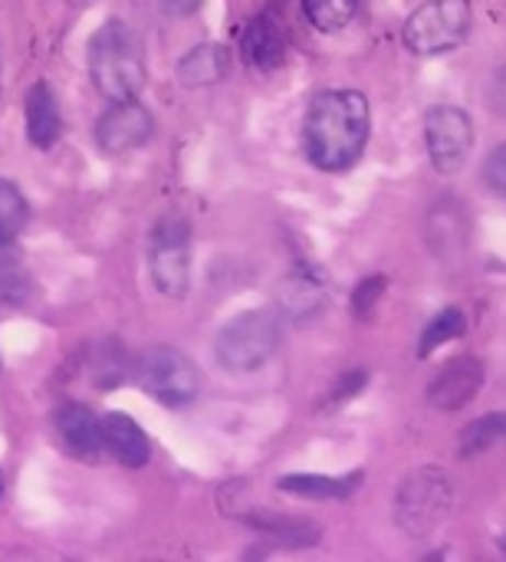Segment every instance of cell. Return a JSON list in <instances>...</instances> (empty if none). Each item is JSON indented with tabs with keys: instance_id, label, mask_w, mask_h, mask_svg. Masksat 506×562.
<instances>
[{
	"instance_id": "cell-2",
	"label": "cell",
	"mask_w": 506,
	"mask_h": 562,
	"mask_svg": "<svg viewBox=\"0 0 506 562\" xmlns=\"http://www.w3.org/2000/svg\"><path fill=\"white\" fill-rule=\"evenodd\" d=\"M89 76L109 102L138 99L145 86V59L135 33L122 20H109L92 33Z\"/></svg>"
},
{
	"instance_id": "cell-27",
	"label": "cell",
	"mask_w": 506,
	"mask_h": 562,
	"mask_svg": "<svg viewBox=\"0 0 506 562\" xmlns=\"http://www.w3.org/2000/svg\"><path fill=\"white\" fill-rule=\"evenodd\" d=\"M501 547H504V553H506V537H504V543H501Z\"/></svg>"
},
{
	"instance_id": "cell-19",
	"label": "cell",
	"mask_w": 506,
	"mask_h": 562,
	"mask_svg": "<svg viewBox=\"0 0 506 562\" xmlns=\"http://www.w3.org/2000/svg\"><path fill=\"white\" fill-rule=\"evenodd\" d=\"M26 221H30V207H26L23 191L13 181L0 178V247L16 240Z\"/></svg>"
},
{
	"instance_id": "cell-3",
	"label": "cell",
	"mask_w": 506,
	"mask_h": 562,
	"mask_svg": "<svg viewBox=\"0 0 506 562\" xmlns=\"http://www.w3.org/2000/svg\"><path fill=\"white\" fill-rule=\"evenodd\" d=\"M454 510V484L441 468H418L412 471L395 494V527L412 537L425 540L438 533Z\"/></svg>"
},
{
	"instance_id": "cell-25",
	"label": "cell",
	"mask_w": 506,
	"mask_h": 562,
	"mask_svg": "<svg viewBox=\"0 0 506 562\" xmlns=\"http://www.w3.org/2000/svg\"><path fill=\"white\" fill-rule=\"evenodd\" d=\"M362 385H366V372H352V375H346V379H342V385H339V395H333V402H339V398H349V395L362 392Z\"/></svg>"
},
{
	"instance_id": "cell-17",
	"label": "cell",
	"mask_w": 506,
	"mask_h": 562,
	"mask_svg": "<svg viewBox=\"0 0 506 562\" xmlns=\"http://www.w3.org/2000/svg\"><path fill=\"white\" fill-rule=\"evenodd\" d=\"M230 69V53L217 43H204L198 49H191L184 59H181V79L188 86H211V82H221Z\"/></svg>"
},
{
	"instance_id": "cell-4",
	"label": "cell",
	"mask_w": 506,
	"mask_h": 562,
	"mask_svg": "<svg viewBox=\"0 0 506 562\" xmlns=\"http://www.w3.org/2000/svg\"><path fill=\"white\" fill-rule=\"evenodd\" d=\"M280 346V319L270 310L240 313L214 339V356L227 372H254Z\"/></svg>"
},
{
	"instance_id": "cell-16",
	"label": "cell",
	"mask_w": 506,
	"mask_h": 562,
	"mask_svg": "<svg viewBox=\"0 0 506 562\" xmlns=\"http://www.w3.org/2000/svg\"><path fill=\"white\" fill-rule=\"evenodd\" d=\"M428 240H431V250L448 257V254H461L464 244H468V217L458 204L445 201L431 211L428 217Z\"/></svg>"
},
{
	"instance_id": "cell-9",
	"label": "cell",
	"mask_w": 506,
	"mask_h": 562,
	"mask_svg": "<svg viewBox=\"0 0 506 562\" xmlns=\"http://www.w3.org/2000/svg\"><path fill=\"white\" fill-rule=\"evenodd\" d=\"M155 132V122H151V112L138 102V99H122V102H112L105 109V115L95 122V142L112 151V155H122V151H132V148H142Z\"/></svg>"
},
{
	"instance_id": "cell-23",
	"label": "cell",
	"mask_w": 506,
	"mask_h": 562,
	"mask_svg": "<svg viewBox=\"0 0 506 562\" xmlns=\"http://www.w3.org/2000/svg\"><path fill=\"white\" fill-rule=\"evenodd\" d=\"M484 181L491 184L494 194L506 198V142L504 145H497V148L487 155V161H484Z\"/></svg>"
},
{
	"instance_id": "cell-24",
	"label": "cell",
	"mask_w": 506,
	"mask_h": 562,
	"mask_svg": "<svg viewBox=\"0 0 506 562\" xmlns=\"http://www.w3.org/2000/svg\"><path fill=\"white\" fill-rule=\"evenodd\" d=\"M487 102H491V109L506 119V66H501L497 72H494V79H491V95H487Z\"/></svg>"
},
{
	"instance_id": "cell-14",
	"label": "cell",
	"mask_w": 506,
	"mask_h": 562,
	"mask_svg": "<svg viewBox=\"0 0 506 562\" xmlns=\"http://www.w3.org/2000/svg\"><path fill=\"white\" fill-rule=\"evenodd\" d=\"M240 53L257 69H277L283 63V53H286L283 30L270 16L250 20L247 30H244V36H240Z\"/></svg>"
},
{
	"instance_id": "cell-10",
	"label": "cell",
	"mask_w": 506,
	"mask_h": 562,
	"mask_svg": "<svg viewBox=\"0 0 506 562\" xmlns=\"http://www.w3.org/2000/svg\"><path fill=\"white\" fill-rule=\"evenodd\" d=\"M484 385V362L474 356H458L438 369V375L428 385V405L438 412H461L474 402V395Z\"/></svg>"
},
{
	"instance_id": "cell-7",
	"label": "cell",
	"mask_w": 506,
	"mask_h": 562,
	"mask_svg": "<svg viewBox=\"0 0 506 562\" xmlns=\"http://www.w3.org/2000/svg\"><path fill=\"white\" fill-rule=\"evenodd\" d=\"M148 267L155 286L181 300L188 293V270H191V231L184 217H161L151 231V247H148Z\"/></svg>"
},
{
	"instance_id": "cell-15",
	"label": "cell",
	"mask_w": 506,
	"mask_h": 562,
	"mask_svg": "<svg viewBox=\"0 0 506 562\" xmlns=\"http://www.w3.org/2000/svg\"><path fill=\"white\" fill-rule=\"evenodd\" d=\"M362 487V474H346V477H323V474H290L280 481L283 494L293 497H310V501H342Z\"/></svg>"
},
{
	"instance_id": "cell-18",
	"label": "cell",
	"mask_w": 506,
	"mask_h": 562,
	"mask_svg": "<svg viewBox=\"0 0 506 562\" xmlns=\"http://www.w3.org/2000/svg\"><path fill=\"white\" fill-rule=\"evenodd\" d=\"M497 445H506V412H494V415L471 422L461 435V454L464 458H481Z\"/></svg>"
},
{
	"instance_id": "cell-12",
	"label": "cell",
	"mask_w": 506,
	"mask_h": 562,
	"mask_svg": "<svg viewBox=\"0 0 506 562\" xmlns=\"http://www.w3.org/2000/svg\"><path fill=\"white\" fill-rule=\"evenodd\" d=\"M102 441H105V451L125 468H145L151 461V445L145 431L138 428L135 418L122 412H112L102 418Z\"/></svg>"
},
{
	"instance_id": "cell-6",
	"label": "cell",
	"mask_w": 506,
	"mask_h": 562,
	"mask_svg": "<svg viewBox=\"0 0 506 562\" xmlns=\"http://www.w3.org/2000/svg\"><path fill=\"white\" fill-rule=\"evenodd\" d=\"M135 379L155 402L168 408H184L201 395L198 366L184 352L168 349V346L148 349L135 366Z\"/></svg>"
},
{
	"instance_id": "cell-8",
	"label": "cell",
	"mask_w": 506,
	"mask_h": 562,
	"mask_svg": "<svg viewBox=\"0 0 506 562\" xmlns=\"http://www.w3.org/2000/svg\"><path fill=\"white\" fill-rule=\"evenodd\" d=\"M425 145L428 158L441 175H454L464 168L474 148V122L458 105H435L425 115Z\"/></svg>"
},
{
	"instance_id": "cell-20",
	"label": "cell",
	"mask_w": 506,
	"mask_h": 562,
	"mask_svg": "<svg viewBox=\"0 0 506 562\" xmlns=\"http://www.w3.org/2000/svg\"><path fill=\"white\" fill-rule=\"evenodd\" d=\"M464 329H468V319H464V313L461 310H445V313H438L428 326H425V333H421V342H418V356L421 359H428L438 346H445V342H451V339H458V336H464Z\"/></svg>"
},
{
	"instance_id": "cell-5",
	"label": "cell",
	"mask_w": 506,
	"mask_h": 562,
	"mask_svg": "<svg viewBox=\"0 0 506 562\" xmlns=\"http://www.w3.org/2000/svg\"><path fill=\"white\" fill-rule=\"evenodd\" d=\"M471 0H425L405 23V46L418 56H438L461 46L471 33Z\"/></svg>"
},
{
	"instance_id": "cell-26",
	"label": "cell",
	"mask_w": 506,
	"mask_h": 562,
	"mask_svg": "<svg viewBox=\"0 0 506 562\" xmlns=\"http://www.w3.org/2000/svg\"><path fill=\"white\" fill-rule=\"evenodd\" d=\"M0 494H3V477H0Z\"/></svg>"
},
{
	"instance_id": "cell-21",
	"label": "cell",
	"mask_w": 506,
	"mask_h": 562,
	"mask_svg": "<svg viewBox=\"0 0 506 562\" xmlns=\"http://www.w3.org/2000/svg\"><path fill=\"white\" fill-rule=\"evenodd\" d=\"M303 10H306V20L316 30L336 33V30H342L356 16L359 0H303Z\"/></svg>"
},
{
	"instance_id": "cell-13",
	"label": "cell",
	"mask_w": 506,
	"mask_h": 562,
	"mask_svg": "<svg viewBox=\"0 0 506 562\" xmlns=\"http://www.w3.org/2000/svg\"><path fill=\"white\" fill-rule=\"evenodd\" d=\"M59 132H63V119H59L56 95L46 82H36L26 92V135L36 148H53Z\"/></svg>"
},
{
	"instance_id": "cell-1",
	"label": "cell",
	"mask_w": 506,
	"mask_h": 562,
	"mask_svg": "<svg viewBox=\"0 0 506 562\" xmlns=\"http://www.w3.org/2000/svg\"><path fill=\"white\" fill-rule=\"evenodd\" d=\"M369 99L356 89H326L310 99L303 119L306 158L319 171L352 168L369 142Z\"/></svg>"
},
{
	"instance_id": "cell-22",
	"label": "cell",
	"mask_w": 506,
	"mask_h": 562,
	"mask_svg": "<svg viewBox=\"0 0 506 562\" xmlns=\"http://www.w3.org/2000/svg\"><path fill=\"white\" fill-rule=\"evenodd\" d=\"M385 286H389V280H385L382 273L366 277V280L352 290V313H356V316H362V319H369V316L375 313L379 300L385 296Z\"/></svg>"
},
{
	"instance_id": "cell-11",
	"label": "cell",
	"mask_w": 506,
	"mask_h": 562,
	"mask_svg": "<svg viewBox=\"0 0 506 562\" xmlns=\"http://www.w3.org/2000/svg\"><path fill=\"white\" fill-rule=\"evenodd\" d=\"M56 435H59V445L76 458V461H99L102 451H105V441H102V422L79 402H69L56 412Z\"/></svg>"
}]
</instances>
